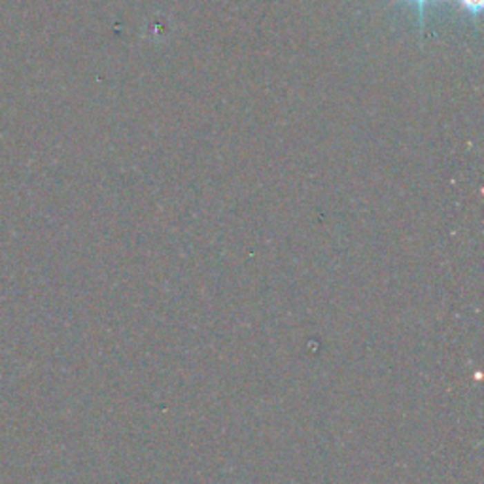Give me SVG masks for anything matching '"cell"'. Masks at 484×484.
<instances>
[{
	"label": "cell",
	"instance_id": "obj_2",
	"mask_svg": "<svg viewBox=\"0 0 484 484\" xmlns=\"http://www.w3.org/2000/svg\"><path fill=\"white\" fill-rule=\"evenodd\" d=\"M416 4V10H418V23H420V30L424 32V12H426V6L429 2H443V0H411Z\"/></svg>",
	"mask_w": 484,
	"mask_h": 484
},
{
	"label": "cell",
	"instance_id": "obj_1",
	"mask_svg": "<svg viewBox=\"0 0 484 484\" xmlns=\"http://www.w3.org/2000/svg\"><path fill=\"white\" fill-rule=\"evenodd\" d=\"M456 2H458L467 14L473 15V17H478V14L483 12L484 0H456Z\"/></svg>",
	"mask_w": 484,
	"mask_h": 484
}]
</instances>
